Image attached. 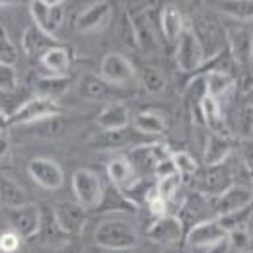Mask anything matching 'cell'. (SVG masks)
<instances>
[{"label":"cell","instance_id":"d590c367","mask_svg":"<svg viewBox=\"0 0 253 253\" xmlns=\"http://www.w3.org/2000/svg\"><path fill=\"white\" fill-rule=\"evenodd\" d=\"M49 12H51V0H32L30 2L33 26H37L45 33H47V26H49Z\"/></svg>","mask_w":253,"mask_h":253},{"label":"cell","instance_id":"6da1fadb","mask_svg":"<svg viewBox=\"0 0 253 253\" xmlns=\"http://www.w3.org/2000/svg\"><path fill=\"white\" fill-rule=\"evenodd\" d=\"M189 30L197 37V41L203 49L205 63L214 59L226 49V28H222V24L214 16H211V14L193 16Z\"/></svg>","mask_w":253,"mask_h":253},{"label":"cell","instance_id":"ac0fdd59","mask_svg":"<svg viewBox=\"0 0 253 253\" xmlns=\"http://www.w3.org/2000/svg\"><path fill=\"white\" fill-rule=\"evenodd\" d=\"M107 177L111 179L115 189L121 191V193L134 189L136 183L140 181V177L136 175L132 164L128 162L126 156H117V158H113L107 164Z\"/></svg>","mask_w":253,"mask_h":253},{"label":"cell","instance_id":"7c38bea8","mask_svg":"<svg viewBox=\"0 0 253 253\" xmlns=\"http://www.w3.org/2000/svg\"><path fill=\"white\" fill-rule=\"evenodd\" d=\"M111 16H113V6L111 2H105V0H99L90 4L88 8H84L76 20H74V28L76 32L80 33H92L103 30L109 22H111Z\"/></svg>","mask_w":253,"mask_h":253},{"label":"cell","instance_id":"1f68e13d","mask_svg":"<svg viewBox=\"0 0 253 253\" xmlns=\"http://www.w3.org/2000/svg\"><path fill=\"white\" fill-rule=\"evenodd\" d=\"M109 92V84L99 78V74H84L78 80V94L84 99H101Z\"/></svg>","mask_w":253,"mask_h":253},{"label":"cell","instance_id":"4fadbf2b","mask_svg":"<svg viewBox=\"0 0 253 253\" xmlns=\"http://www.w3.org/2000/svg\"><path fill=\"white\" fill-rule=\"evenodd\" d=\"M8 220L12 224V230L22 240L37 238V232H39V205L28 203L20 209H8Z\"/></svg>","mask_w":253,"mask_h":253},{"label":"cell","instance_id":"7402d4cb","mask_svg":"<svg viewBox=\"0 0 253 253\" xmlns=\"http://www.w3.org/2000/svg\"><path fill=\"white\" fill-rule=\"evenodd\" d=\"M185 28L187 26H185V18H183L181 10L175 4H166L160 14V30L164 33V37L169 43H177L181 33L185 32Z\"/></svg>","mask_w":253,"mask_h":253},{"label":"cell","instance_id":"4dcf8cb0","mask_svg":"<svg viewBox=\"0 0 253 253\" xmlns=\"http://www.w3.org/2000/svg\"><path fill=\"white\" fill-rule=\"evenodd\" d=\"M138 76H140L142 88H144L148 94H162V92H166V88H168V78H166L164 70L158 68V66H154V64H144V66H140Z\"/></svg>","mask_w":253,"mask_h":253},{"label":"cell","instance_id":"52a82bcc","mask_svg":"<svg viewBox=\"0 0 253 253\" xmlns=\"http://www.w3.org/2000/svg\"><path fill=\"white\" fill-rule=\"evenodd\" d=\"M226 49L236 66L250 68L253 57V32L244 26L228 28L226 30Z\"/></svg>","mask_w":253,"mask_h":253},{"label":"cell","instance_id":"ab89813d","mask_svg":"<svg viewBox=\"0 0 253 253\" xmlns=\"http://www.w3.org/2000/svg\"><path fill=\"white\" fill-rule=\"evenodd\" d=\"M64 22V2H53L51 0V12H49V26H47V33L55 37V33L61 30Z\"/></svg>","mask_w":253,"mask_h":253},{"label":"cell","instance_id":"8fae6325","mask_svg":"<svg viewBox=\"0 0 253 253\" xmlns=\"http://www.w3.org/2000/svg\"><path fill=\"white\" fill-rule=\"evenodd\" d=\"M28 173L43 189L55 191L64 183L63 168L51 158H33L28 164Z\"/></svg>","mask_w":253,"mask_h":253},{"label":"cell","instance_id":"83f0119b","mask_svg":"<svg viewBox=\"0 0 253 253\" xmlns=\"http://www.w3.org/2000/svg\"><path fill=\"white\" fill-rule=\"evenodd\" d=\"M205 84H207V95L214 97L220 101L224 95H228L234 86H236V78L232 74L226 72H218V70H205Z\"/></svg>","mask_w":253,"mask_h":253},{"label":"cell","instance_id":"7dc6e473","mask_svg":"<svg viewBox=\"0 0 253 253\" xmlns=\"http://www.w3.org/2000/svg\"><path fill=\"white\" fill-rule=\"evenodd\" d=\"M59 253H84L82 250H80V246H76V244H68V246H64V248H61L59 250Z\"/></svg>","mask_w":253,"mask_h":253},{"label":"cell","instance_id":"ee69618b","mask_svg":"<svg viewBox=\"0 0 253 253\" xmlns=\"http://www.w3.org/2000/svg\"><path fill=\"white\" fill-rule=\"evenodd\" d=\"M171 175H177V169H175L171 158L162 160V162L156 164V168H154V177H156L158 181L160 179H166V177H171Z\"/></svg>","mask_w":253,"mask_h":253},{"label":"cell","instance_id":"5bb4252c","mask_svg":"<svg viewBox=\"0 0 253 253\" xmlns=\"http://www.w3.org/2000/svg\"><path fill=\"white\" fill-rule=\"evenodd\" d=\"M148 240L156 242L160 246H173L183 240V222L175 214H166L150 224L146 230Z\"/></svg>","mask_w":253,"mask_h":253},{"label":"cell","instance_id":"681fc988","mask_svg":"<svg viewBox=\"0 0 253 253\" xmlns=\"http://www.w3.org/2000/svg\"><path fill=\"white\" fill-rule=\"evenodd\" d=\"M246 101H248V103H250V105L253 107V86L250 88V90H248V95H246Z\"/></svg>","mask_w":253,"mask_h":253},{"label":"cell","instance_id":"44dd1931","mask_svg":"<svg viewBox=\"0 0 253 253\" xmlns=\"http://www.w3.org/2000/svg\"><path fill=\"white\" fill-rule=\"evenodd\" d=\"M95 123L101 130H121V128H126L130 123V111L121 101L109 103L97 113Z\"/></svg>","mask_w":253,"mask_h":253},{"label":"cell","instance_id":"f907efd6","mask_svg":"<svg viewBox=\"0 0 253 253\" xmlns=\"http://www.w3.org/2000/svg\"><path fill=\"white\" fill-rule=\"evenodd\" d=\"M250 70H252V74H253V57H252V63H250Z\"/></svg>","mask_w":253,"mask_h":253},{"label":"cell","instance_id":"ba28073f","mask_svg":"<svg viewBox=\"0 0 253 253\" xmlns=\"http://www.w3.org/2000/svg\"><path fill=\"white\" fill-rule=\"evenodd\" d=\"M185 240L193 248L212 250V248L228 242V232L218 224L216 218H209V220H201L193 224L189 232H187V236H185Z\"/></svg>","mask_w":253,"mask_h":253},{"label":"cell","instance_id":"3957f363","mask_svg":"<svg viewBox=\"0 0 253 253\" xmlns=\"http://www.w3.org/2000/svg\"><path fill=\"white\" fill-rule=\"evenodd\" d=\"M72 193H74L76 203L84 207L86 211L101 207L105 199V189H103L99 175L88 168H80L72 173Z\"/></svg>","mask_w":253,"mask_h":253},{"label":"cell","instance_id":"7a4b0ae2","mask_svg":"<svg viewBox=\"0 0 253 253\" xmlns=\"http://www.w3.org/2000/svg\"><path fill=\"white\" fill-rule=\"evenodd\" d=\"M94 242L95 246H99L103 250L123 252V250H132L138 244V234L128 220L109 218L95 228Z\"/></svg>","mask_w":253,"mask_h":253},{"label":"cell","instance_id":"5b68a950","mask_svg":"<svg viewBox=\"0 0 253 253\" xmlns=\"http://www.w3.org/2000/svg\"><path fill=\"white\" fill-rule=\"evenodd\" d=\"M99 78L109 86H125L136 78V68L125 55L107 53L99 63Z\"/></svg>","mask_w":253,"mask_h":253},{"label":"cell","instance_id":"f1b7e54d","mask_svg":"<svg viewBox=\"0 0 253 253\" xmlns=\"http://www.w3.org/2000/svg\"><path fill=\"white\" fill-rule=\"evenodd\" d=\"M70 84H72L70 76H41L35 82V92L39 97H47L55 101L57 97L68 92Z\"/></svg>","mask_w":253,"mask_h":253},{"label":"cell","instance_id":"60d3db41","mask_svg":"<svg viewBox=\"0 0 253 253\" xmlns=\"http://www.w3.org/2000/svg\"><path fill=\"white\" fill-rule=\"evenodd\" d=\"M228 244L234 248V250H238V252H250L253 248V242L252 238H250V234H248V230L246 228H240V230H234V232H230L228 234Z\"/></svg>","mask_w":253,"mask_h":253},{"label":"cell","instance_id":"7bdbcfd3","mask_svg":"<svg viewBox=\"0 0 253 253\" xmlns=\"http://www.w3.org/2000/svg\"><path fill=\"white\" fill-rule=\"evenodd\" d=\"M22 246V238L14 230H6L0 234V252L2 253H18Z\"/></svg>","mask_w":253,"mask_h":253},{"label":"cell","instance_id":"f6af8a7d","mask_svg":"<svg viewBox=\"0 0 253 253\" xmlns=\"http://www.w3.org/2000/svg\"><path fill=\"white\" fill-rule=\"evenodd\" d=\"M8 154H10V142H8L6 134L0 132V160L8 158Z\"/></svg>","mask_w":253,"mask_h":253},{"label":"cell","instance_id":"bcb514c9","mask_svg":"<svg viewBox=\"0 0 253 253\" xmlns=\"http://www.w3.org/2000/svg\"><path fill=\"white\" fill-rule=\"evenodd\" d=\"M8 126H10V115L4 111V107H0V132H6Z\"/></svg>","mask_w":253,"mask_h":253},{"label":"cell","instance_id":"d6986e66","mask_svg":"<svg viewBox=\"0 0 253 253\" xmlns=\"http://www.w3.org/2000/svg\"><path fill=\"white\" fill-rule=\"evenodd\" d=\"M57 45H59V41L53 35L39 30L37 26H30L22 35V49L32 59H41L49 49H53Z\"/></svg>","mask_w":253,"mask_h":253},{"label":"cell","instance_id":"8d00e7d4","mask_svg":"<svg viewBox=\"0 0 253 253\" xmlns=\"http://www.w3.org/2000/svg\"><path fill=\"white\" fill-rule=\"evenodd\" d=\"M236 128L244 138L253 136V107L248 101H244L236 113Z\"/></svg>","mask_w":253,"mask_h":253},{"label":"cell","instance_id":"b9f144b4","mask_svg":"<svg viewBox=\"0 0 253 253\" xmlns=\"http://www.w3.org/2000/svg\"><path fill=\"white\" fill-rule=\"evenodd\" d=\"M18 88V72L14 66L0 64V92H12Z\"/></svg>","mask_w":253,"mask_h":253},{"label":"cell","instance_id":"c3c4849f","mask_svg":"<svg viewBox=\"0 0 253 253\" xmlns=\"http://www.w3.org/2000/svg\"><path fill=\"white\" fill-rule=\"evenodd\" d=\"M246 230H248V234H250V238H252L253 242V212L252 216H250V220H248V224H246Z\"/></svg>","mask_w":253,"mask_h":253},{"label":"cell","instance_id":"9a60e30c","mask_svg":"<svg viewBox=\"0 0 253 253\" xmlns=\"http://www.w3.org/2000/svg\"><path fill=\"white\" fill-rule=\"evenodd\" d=\"M250 205H253V189L248 185H240V183H234L232 187H228L222 195L214 199L216 216H224V214L242 211Z\"/></svg>","mask_w":253,"mask_h":253},{"label":"cell","instance_id":"d6a6232c","mask_svg":"<svg viewBox=\"0 0 253 253\" xmlns=\"http://www.w3.org/2000/svg\"><path fill=\"white\" fill-rule=\"evenodd\" d=\"M35 128V134L43 136V138H61L64 132H66V119L63 115H57V117H51V119H45L41 123H35L32 125Z\"/></svg>","mask_w":253,"mask_h":253},{"label":"cell","instance_id":"484cf974","mask_svg":"<svg viewBox=\"0 0 253 253\" xmlns=\"http://www.w3.org/2000/svg\"><path fill=\"white\" fill-rule=\"evenodd\" d=\"M28 203L26 189L6 173H0V205L6 209H20Z\"/></svg>","mask_w":253,"mask_h":253},{"label":"cell","instance_id":"4316f807","mask_svg":"<svg viewBox=\"0 0 253 253\" xmlns=\"http://www.w3.org/2000/svg\"><path fill=\"white\" fill-rule=\"evenodd\" d=\"M132 126L142 136H162L166 132V119L154 111H138L132 117Z\"/></svg>","mask_w":253,"mask_h":253},{"label":"cell","instance_id":"cb8c5ba5","mask_svg":"<svg viewBox=\"0 0 253 253\" xmlns=\"http://www.w3.org/2000/svg\"><path fill=\"white\" fill-rule=\"evenodd\" d=\"M132 18V26H134V35H136V49L144 51V53H152L158 47V39L152 28V22L148 18V12H138V14H130Z\"/></svg>","mask_w":253,"mask_h":253},{"label":"cell","instance_id":"ffe728a7","mask_svg":"<svg viewBox=\"0 0 253 253\" xmlns=\"http://www.w3.org/2000/svg\"><path fill=\"white\" fill-rule=\"evenodd\" d=\"M234 148V140L230 134H214L211 132L205 144V152H203V162L207 168L211 166H220L226 164V160L230 158Z\"/></svg>","mask_w":253,"mask_h":253},{"label":"cell","instance_id":"e575fe53","mask_svg":"<svg viewBox=\"0 0 253 253\" xmlns=\"http://www.w3.org/2000/svg\"><path fill=\"white\" fill-rule=\"evenodd\" d=\"M171 162L177 169V173L181 177H191L195 173H199V164L197 160L191 156L189 152L185 150H179V152H171Z\"/></svg>","mask_w":253,"mask_h":253},{"label":"cell","instance_id":"277c9868","mask_svg":"<svg viewBox=\"0 0 253 253\" xmlns=\"http://www.w3.org/2000/svg\"><path fill=\"white\" fill-rule=\"evenodd\" d=\"M61 115V107L57 101L47 99V97H30L28 101H22L20 107L10 115V126L16 125H35L45 119Z\"/></svg>","mask_w":253,"mask_h":253},{"label":"cell","instance_id":"74e56055","mask_svg":"<svg viewBox=\"0 0 253 253\" xmlns=\"http://www.w3.org/2000/svg\"><path fill=\"white\" fill-rule=\"evenodd\" d=\"M119 39L121 43L128 47V49H136V35H134V26H132V18H130V12L125 10L121 14V20H119Z\"/></svg>","mask_w":253,"mask_h":253},{"label":"cell","instance_id":"9c48e42d","mask_svg":"<svg viewBox=\"0 0 253 253\" xmlns=\"http://www.w3.org/2000/svg\"><path fill=\"white\" fill-rule=\"evenodd\" d=\"M37 238L43 246L47 248H57L61 250L64 246H68L72 242L70 236H66L59 222L55 218V211H53V205L49 203H41L39 205V232H37Z\"/></svg>","mask_w":253,"mask_h":253},{"label":"cell","instance_id":"8992f818","mask_svg":"<svg viewBox=\"0 0 253 253\" xmlns=\"http://www.w3.org/2000/svg\"><path fill=\"white\" fill-rule=\"evenodd\" d=\"M175 64L181 72L191 74L203 68L205 64V55L203 49L197 41V37L193 35V32L189 30V26L185 28V32L181 33V37L175 43Z\"/></svg>","mask_w":253,"mask_h":253},{"label":"cell","instance_id":"e0dca14e","mask_svg":"<svg viewBox=\"0 0 253 253\" xmlns=\"http://www.w3.org/2000/svg\"><path fill=\"white\" fill-rule=\"evenodd\" d=\"M140 136L136 130H130L128 126L121 130H101L95 138L90 140V144L97 150H117V148H130L140 146Z\"/></svg>","mask_w":253,"mask_h":253},{"label":"cell","instance_id":"30bf717a","mask_svg":"<svg viewBox=\"0 0 253 253\" xmlns=\"http://www.w3.org/2000/svg\"><path fill=\"white\" fill-rule=\"evenodd\" d=\"M55 211V218L59 222L61 230L66 236L76 238L82 234L86 220H88V211L84 207H80L76 201H61L53 205Z\"/></svg>","mask_w":253,"mask_h":253},{"label":"cell","instance_id":"d4e9b609","mask_svg":"<svg viewBox=\"0 0 253 253\" xmlns=\"http://www.w3.org/2000/svg\"><path fill=\"white\" fill-rule=\"evenodd\" d=\"M201 121L214 134H228V126H226L224 115H222L220 101L211 97V95H207L201 101Z\"/></svg>","mask_w":253,"mask_h":253},{"label":"cell","instance_id":"836d02e7","mask_svg":"<svg viewBox=\"0 0 253 253\" xmlns=\"http://www.w3.org/2000/svg\"><path fill=\"white\" fill-rule=\"evenodd\" d=\"M253 212V205L242 209V211H236V212H230V214H224V216H216V220L220 224L222 228L230 234L234 230H240V228H246V224L250 220Z\"/></svg>","mask_w":253,"mask_h":253},{"label":"cell","instance_id":"2e32d148","mask_svg":"<svg viewBox=\"0 0 253 253\" xmlns=\"http://www.w3.org/2000/svg\"><path fill=\"white\" fill-rule=\"evenodd\" d=\"M234 185V175L230 171V168L226 164H220V166H211L203 171L199 183H197V189L201 191L203 195L207 197H218L222 195L228 187Z\"/></svg>","mask_w":253,"mask_h":253},{"label":"cell","instance_id":"f546056e","mask_svg":"<svg viewBox=\"0 0 253 253\" xmlns=\"http://www.w3.org/2000/svg\"><path fill=\"white\" fill-rule=\"evenodd\" d=\"M212 6L232 20L253 22V0H220L212 2Z\"/></svg>","mask_w":253,"mask_h":253},{"label":"cell","instance_id":"603a6c76","mask_svg":"<svg viewBox=\"0 0 253 253\" xmlns=\"http://www.w3.org/2000/svg\"><path fill=\"white\" fill-rule=\"evenodd\" d=\"M39 63L47 70V76H68V70L72 66V53L64 45H57L49 49L39 59Z\"/></svg>","mask_w":253,"mask_h":253},{"label":"cell","instance_id":"f35d334b","mask_svg":"<svg viewBox=\"0 0 253 253\" xmlns=\"http://www.w3.org/2000/svg\"><path fill=\"white\" fill-rule=\"evenodd\" d=\"M16 61H18V51H16V47L12 45V41L6 37L4 30L0 28V64L14 66Z\"/></svg>","mask_w":253,"mask_h":253}]
</instances>
